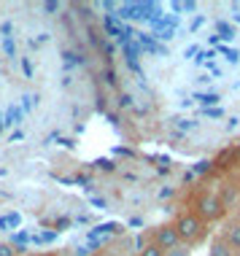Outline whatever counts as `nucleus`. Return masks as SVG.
<instances>
[{"instance_id": "nucleus-1", "label": "nucleus", "mask_w": 240, "mask_h": 256, "mask_svg": "<svg viewBox=\"0 0 240 256\" xmlns=\"http://www.w3.org/2000/svg\"><path fill=\"white\" fill-rule=\"evenodd\" d=\"M189 210L197 213L202 221H208L210 226L222 224V221L230 216V205L224 202L222 192H218L216 186L214 189H197L194 194H192V200H189Z\"/></svg>"}, {"instance_id": "nucleus-2", "label": "nucleus", "mask_w": 240, "mask_h": 256, "mask_svg": "<svg viewBox=\"0 0 240 256\" xmlns=\"http://www.w3.org/2000/svg\"><path fill=\"white\" fill-rule=\"evenodd\" d=\"M173 226H176L178 238H181V243L186 246L189 251H194V248L205 246L210 238H214L210 224H208V221H202L197 213H192L189 208H186V210H181V213L173 218Z\"/></svg>"}, {"instance_id": "nucleus-3", "label": "nucleus", "mask_w": 240, "mask_h": 256, "mask_svg": "<svg viewBox=\"0 0 240 256\" xmlns=\"http://www.w3.org/2000/svg\"><path fill=\"white\" fill-rule=\"evenodd\" d=\"M146 243L156 246L164 254H170V251H176V248L184 246L181 238H178V232H176V226H173V221H162V224L152 226V230L146 232Z\"/></svg>"}, {"instance_id": "nucleus-4", "label": "nucleus", "mask_w": 240, "mask_h": 256, "mask_svg": "<svg viewBox=\"0 0 240 256\" xmlns=\"http://www.w3.org/2000/svg\"><path fill=\"white\" fill-rule=\"evenodd\" d=\"M218 234L230 243V248L240 254V210H230V216L218 224Z\"/></svg>"}, {"instance_id": "nucleus-5", "label": "nucleus", "mask_w": 240, "mask_h": 256, "mask_svg": "<svg viewBox=\"0 0 240 256\" xmlns=\"http://www.w3.org/2000/svg\"><path fill=\"white\" fill-rule=\"evenodd\" d=\"M208 256H240L235 248H230V243L222 238V234H214V238L208 240Z\"/></svg>"}, {"instance_id": "nucleus-6", "label": "nucleus", "mask_w": 240, "mask_h": 256, "mask_svg": "<svg viewBox=\"0 0 240 256\" xmlns=\"http://www.w3.org/2000/svg\"><path fill=\"white\" fill-rule=\"evenodd\" d=\"M132 256H164V251H160V248L152 246V243H143V246H140Z\"/></svg>"}, {"instance_id": "nucleus-7", "label": "nucleus", "mask_w": 240, "mask_h": 256, "mask_svg": "<svg viewBox=\"0 0 240 256\" xmlns=\"http://www.w3.org/2000/svg\"><path fill=\"white\" fill-rule=\"evenodd\" d=\"M230 192H232V197L240 200V168L235 170V178H232V184H230Z\"/></svg>"}, {"instance_id": "nucleus-8", "label": "nucleus", "mask_w": 240, "mask_h": 256, "mask_svg": "<svg viewBox=\"0 0 240 256\" xmlns=\"http://www.w3.org/2000/svg\"><path fill=\"white\" fill-rule=\"evenodd\" d=\"M100 256H132L130 251H119V248H106V251H100Z\"/></svg>"}, {"instance_id": "nucleus-9", "label": "nucleus", "mask_w": 240, "mask_h": 256, "mask_svg": "<svg viewBox=\"0 0 240 256\" xmlns=\"http://www.w3.org/2000/svg\"><path fill=\"white\" fill-rule=\"evenodd\" d=\"M164 256H189V248L181 246V248H176V251H170V254H164Z\"/></svg>"}, {"instance_id": "nucleus-10", "label": "nucleus", "mask_w": 240, "mask_h": 256, "mask_svg": "<svg viewBox=\"0 0 240 256\" xmlns=\"http://www.w3.org/2000/svg\"><path fill=\"white\" fill-rule=\"evenodd\" d=\"M0 256H19L11 246H0Z\"/></svg>"}]
</instances>
